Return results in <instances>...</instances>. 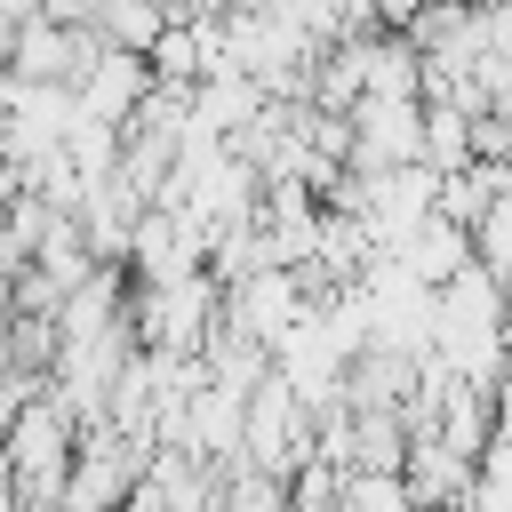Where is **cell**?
Segmentation results:
<instances>
[{"label": "cell", "mask_w": 512, "mask_h": 512, "mask_svg": "<svg viewBox=\"0 0 512 512\" xmlns=\"http://www.w3.org/2000/svg\"><path fill=\"white\" fill-rule=\"evenodd\" d=\"M144 88H152V72H144V56H96L80 80H72V120H96V128H120L136 104H144Z\"/></svg>", "instance_id": "1"}, {"label": "cell", "mask_w": 512, "mask_h": 512, "mask_svg": "<svg viewBox=\"0 0 512 512\" xmlns=\"http://www.w3.org/2000/svg\"><path fill=\"white\" fill-rule=\"evenodd\" d=\"M392 264L416 280V288H440L448 272H464L472 264V248H464V224H448V216H424L400 248H392Z\"/></svg>", "instance_id": "2"}]
</instances>
